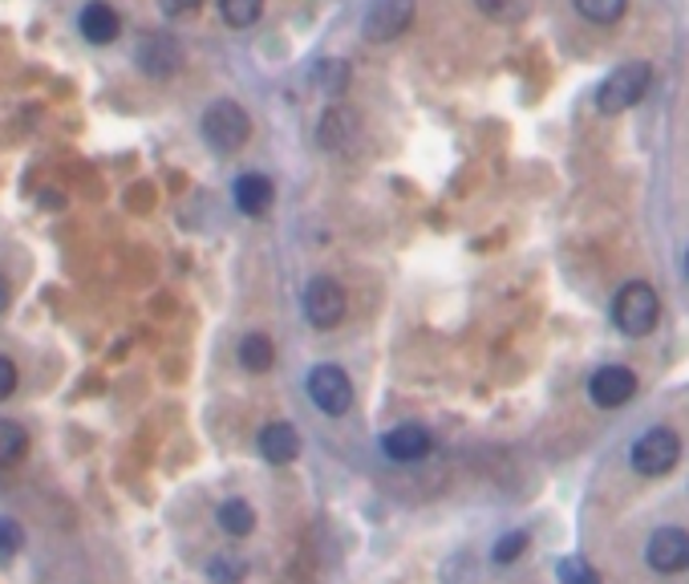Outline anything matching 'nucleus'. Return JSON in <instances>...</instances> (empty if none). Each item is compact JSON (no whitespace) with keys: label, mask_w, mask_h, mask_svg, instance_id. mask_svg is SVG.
Instances as JSON below:
<instances>
[{"label":"nucleus","mask_w":689,"mask_h":584,"mask_svg":"<svg viewBox=\"0 0 689 584\" xmlns=\"http://www.w3.org/2000/svg\"><path fill=\"white\" fill-rule=\"evenodd\" d=\"M657 317H662V301H657L653 284H645V280L624 284V289L617 292V301H612V321H617V329L629 333V337L653 333Z\"/></svg>","instance_id":"nucleus-1"},{"label":"nucleus","mask_w":689,"mask_h":584,"mask_svg":"<svg viewBox=\"0 0 689 584\" xmlns=\"http://www.w3.org/2000/svg\"><path fill=\"white\" fill-rule=\"evenodd\" d=\"M203 138L207 146H215L219 155H231L239 146L252 138V119H248V110L239 106V102H212V106L203 110V122H200Z\"/></svg>","instance_id":"nucleus-2"},{"label":"nucleus","mask_w":689,"mask_h":584,"mask_svg":"<svg viewBox=\"0 0 689 584\" xmlns=\"http://www.w3.org/2000/svg\"><path fill=\"white\" fill-rule=\"evenodd\" d=\"M653 69L645 61H629V66L612 69L609 78L600 81L597 90V110L600 114H624L629 106H636L645 93H650Z\"/></svg>","instance_id":"nucleus-3"},{"label":"nucleus","mask_w":689,"mask_h":584,"mask_svg":"<svg viewBox=\"0 0 689 584\" xmlns=\"http://www.w3.org/2000/svg\"><path fill=\"white\" fill-rule=\"evenodd\" d=\"M677 459H681V438H677V430H669V426H653V430H645V435L633 442V467L636 475H669L677 467Z\"/></svg>","instance_id":"nucleus-4"},{"label":"nucleus","mask_w":689,"mask_h":584,"mask_svg":"<svg viewBox=\"0 0 689 584\" xmlns=\"http://www.w3.org/2000/svg\"><path fill=\"white\" fill-rule=\"evenodd\" d=\"M134 61L146 78H174L183 69V45L171 33H143L134 45Z\"/></svg>","instance_id":"nucleus-5"},{"label":"nucleus","mask_w":689,"mask_h":584,"mask_svg":"<svg viewBox=\"0 0 689 584\" xmlns=\"http://www.w3.org/2000/svg\"><path fill=\"white\" fill-rule=\"evenodd\" d=\"M308 398L317 406L320 414H344L353 406V382H349V373L341 366H317V370L308 373Z\"/></svg>","instance_id":"nucleus-6"},{"label":"nucleus","mask_w":689,"mask_h":584,"mask_svg":"<svg viewBox=\"0 0 689 584\" xmlns=\"http://www.w3.org/2000/svg\"><path fill=\"white\" fill-rule=\"evenodd\" d=\"M414 0H370L361 16V33L370 41H394L414 25Z\"/></svg>","instance_id":"nucleus-7"},{"label":"nucleus","mask_w":689,"mask_h":584,"mask_svg":"<svg viewBox=\"0 0 689 584\" xmlns=\"http://www.w3.org/2000/svg\"><path fill=\"white\" fill-rule=\"evenodd\" d=\"M344 289L337 284V280L329 277H317L308 280L305 289V317L313 329H332V325H341L344 317Z\"/></svg>","instance_id":"nucleus-8"},{"label":"nucleus","mask_w":689,"mask_h":584,"mask_svg":"<svg viewBox=\"0 0 689 584\" xmlns=\"http://www.w3.org/2000/svg\"><path fill=\"white\" fill-rule=\"evenodd\" d=\"M645 560H650L653 572H681L689 569V531L681 528H657L650 536V548H645Z\"/></svg>","instance_id":"nucleus-9"},{"label":"nucleus","mask_w":689,"mask_h":584,"mask_svg":"<svg viewBox=\"0 0 689 584\" xmlns=\"http://www.w3.org/2000/svg\"><path fill=\"white\" fill-rule=\"evenodd\" d=\"M361 138V122L358 114L349 106H329L320 114V131H317V143L332 155H349Z\"/></svg>","instance_id":"nucleus-10"},{"label":"nucleus","mask_w":689,"mask_h":584,"mask_svg":"<svg viewBox=\"0 0 689 584\" xmlns=\"http://www.w3.org/2000/svg\"><path fill=\"white\" fill-rule=\"evenodd\" d=\"M588 394H592V402H597V406H605V411H617V406H624V402L636 394V373L629 370V366H605V370L592 373Z\"/></svg>","instance_id":"nucleus-11"},{"label":"nucleus","mask_w":689,"mask_h":584,"mask_svg":"<svg viewBox=\"0 0 689 584\" xmlns=\"http://www.w3.org/2000/svg\"><path fill=\"white\" fill-rule=\"evenodd\" d=\"M78 29H81V37L90 41V45H110V41H118L122 21H118V13H114L110 4L93 0V4H86V9H81Z\"/></svg>","instance_id":"nucleus-12"},{"label":"nucleus","mask_w":689,"mask_h":584,"mask_svg":"<svg viewBox=\"0 0 689 584\" xmlns=\"http://www.w3.org/2000/svg\"><path fill=\"white\" fill-rule=\"evenodd\" d=\"M382 447L389 459H398V463H414V459H422L426 451H430V435H426L422 426H394L389 435L382 438Z\"/></svg>","instance_id":"nucleus-13"},{"label":"nucleus","mask_w":689,"mask_h":584,"mask_svg":"<svg viewBox=\"0 0 689 584\" xmlns=\"http://www.w3.org/2000/svg\"><path fill=\"white\" fill-rule=\"evenodd\" d=\"M260 454H264L268 463L284 467L301 454V438H296V430L289 423H268L260 430Z\"/></svg>","instance_id":"nucleus-14"},{"label":"nucleus","mask_w":689,"mask_h":584,"mask_svg":"<svg viewBox=\"0 0 689 584\" xmlns=\"http://www.w3.org/2000/svg\"><path fill=\"white\" fill-rule=\"evenodd\" d=\"M231 195H236V207L244 215H264L272 207V183L264 175H239Z\"/></svg>","instance_id":"nucleus-15"},{"label":"nucleus","mask_w":689,"mask_h":584,"mask_svg":"<svg viewBox=\"0 0 689 584\" xmlns=\"http://www.w3.org/2000/svg\"><path fill=\"white\" fill-rule=\"evenodd\" d=\"M272 341H268L264 333H248L244 341H239V366L244 370H252V373H264V370H272Z\"/></svg>","instance_id":"nucleus-16"},{"label":"nucleus","mask_w":689,"mask_h":584,"mask_svg":"<svg viewBox=\"0 0 689 584\" xmlns=\"http://www.w3.org/2000/svg\"><path fill=\"white\" fill-rule=\"evenodd\" d=\"M219 528H224L227 536H248V531L256 528L252 504H244V499H227V504L219 507Z\"/></svg>","instance_id":"nucleus-17"},{"label":"nucleus","mask_w":689,"mask_h":584,"mask_svg":"<svg viewBox=\"0 0 689 584\" xmlns=\"http://www.w3.org/2000/svg\"><path fill=\"white\" fill-rule=\"evenodd\" d=\"M576 4V13L584 21H592V25H612V21H621L624 9H629V0H572Z\"/></svg>","instance_id":"nucleus-18"},{"label":"nucleus","mask_w":689,"mask_h":584,"mask_svg":"<svg viewBox=\"0 0 689 584\" xmlns=\"http://www.w3.org/2000/svg\"><path fill=\"white\" fill-rule=\"evenodd\" d=\"M475 9L499 25H516L531 13V0H475Z\"/></svg>","instance_id":"nucleus-19"},{"label":"nucleus","mask_w":689,"mask_h":584,"mask_svg":"<svg viewBox=\"0 0 689 584\" xmlns=\"http://www.w3.org/2000/svg\"><path fill=\"white\" fill-rule=\"evenodd\" d=\"M29 451V430L21 423H4L0 418V467H13Z\"/></svg>","instance_id":"nucleus-20"},{"label":"nucleus","mask_w":689,"mask_h":584,"mask_svg":"<svg viewBox=\"0 0 689 584\" xmlns=\"http://www.w3.org/2000/svg\"><path fill=\"white\" fill-rule=\"evenodd\" d=\"M264 13V0H219V16L231 29H252Z\"/></svg>","instance_id":"nucleus-21"},{"label":"nucleus","mask_w":689,"mask_h":584,"mask_svg":"<svg viewBox=\"0 0 689 584\" xmlns=\"http://www.w3.org/2000/svg\"><path fill=\"white\" fill-rule=\"evenodd\" d=\"M560 581L564 584H600V576H597V569L588 564L584 557H568V560H560Z\"/></svg>","instance_id":"nucleus-22"},{"label":"nucleus","mask_w":689,"mask_h":584,"mask_svg":"<svg viewBox=\"0 0 689 584\" xmlns=\"http://www.w3.org/2000/svg\"><path fill=\"white\" fill-rule=\"evenodd\" d=\"M207 572H212L215 584H239L244 581V572H248V564H244L239 557H231V552H224V557L212 560V569Z\"/></svg>","instance_id":"nucleus-23"},{"label":"nucleus","mask_w":689,"mask_h":584,"mask_svg":"<svg viewBox=\"0 0 689 584\" xmlns=\"http://www.w3.org/2000/svg\"><path fill=\"white\" fill-rule=\"evenodd\" d=\"M21 544H25V531H21V524L0 516V560H13L16 552H21Z\"/></svg>","instance_id":"nucleus-24"},{"label":"nucleus","mask_w":689,"mask_h":584,"mask_svg":"<svg viewBox=\"0 0 689 584\" xmlns=\"http://www.w3.org/2000/svg\"><path fill=\"white\" fill-rule=\"evenodd\" d=\"M523 548H528V531H511V536H504V540L495 544V560H499V564H511V560H519Z\"/></svg>","instance_id":"nucleus-25"},{"label":"nucleus","mask_w":689,"mask_h":584,"mask_svg":"<svg viewBox=\"0 0 689 584\" xmlns=\"http://www.w3.org/2000/svg\"><path fill=\"white\" fill-rule=\"evenodd\" d=\"M16 390V366L9 358H0V398H9Z\"/></svg>","instance_id":"nucleus-26"},{"label":"nucleus","mask_w":689,"mask_h":584,"mask_svg":"<svg viewBox=\"0 0 689 584\" xmlns=\"http://www.w3.org/2000/svg\"><path fill=\"white\" fill-rule=\"evenodd\" d=\"M329 69H320V86L325 90H341V81H344V66L341 61H325Z\"/></svg>","instance_id":"nucleus-27"},{"label":"nucleus","mask_w":689,"mask_h":584,"mask_svg":"<svg viewBox=\"0 0 689 584\" xmlns=\"http://www.w3.org/2000/svg\"><path fill=\"white\" fill-rule=\"evenodd\" d=\"M159 4L167 16H187V13H195L203 0H159Z\"/></svg>","instance_id":"nucleus-28"},{"label":"nucleus","mask_w":689,"mask_h":584,"mask_svg":"<svg viewBox=\"0 0 689 584\" xmlns=\"http://www.w3.org/2000/svg\"><path fill=\"white\" fill-rule=\"evenodd\" d=\"M9 296H13V292H9V280L0 277V313H4V308H9Z\"/></svg>","instance_id":"nucleus-29"},{"label":"nucleus","mask_w":689,"mask_h":584,"mask_svg":"<svg viewBox=\"0 0 689 584\" xmlns=\"http://www.w3.org/2000/svg\"><path fill=\"white\" fill-rule=\"evenodd\" d=\"M686 272H689V256H686Z\"/></svg>","instance_id":"nucleus-30"}]
</instances>
